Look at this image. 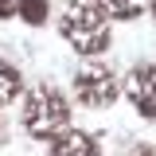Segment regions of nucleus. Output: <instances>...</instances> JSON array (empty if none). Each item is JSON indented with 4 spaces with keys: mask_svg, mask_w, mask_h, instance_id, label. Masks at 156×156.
<instances>
[{
    "mask_svg": "<svg viewBox=\"0 0 156 156\" xmlns=\"http://www.w3.org/2000/svg\"><path fill=\"white\" fill-rule=\"evenodd\" d=\"M58 31L82 55H101L109 47V23H105V12L98 4H82V0L66 4V12L58 20Z\"/></svg>",
    "mask_w": 156,
    "mask_h": 156,
    "instance_id": "f257e3e1",
    "label": "nucleus"
},
{
    "mask_svg": "<svg viewBox=\"0 0 156 156\" xmlns=\"http://www.w3.org/2000/svg\"><path fill=\"white\" fill-rule=\"evenodd\" d=\"M66 121H70V109H66V98L51 90V86H39L27 94L23 101V129L31 136H55L66 129Z\"/></svg>",
    "mask_w": 156,
    "mask_h": 156,
    "instance_id": "f03ea898",
    "label": "nucleus"
},
{
    "mask_svg": "<svg viewBox=\"0 0 156 156\" xmlns=\"http://www.w3.org/2000/svg\"><path fill=\"white\" fill-rule=\"evenodd\" d=\"M74 94L82 105H90V109H101V105H109L117 98V82L113 74L105 70V66H98V62H90V66H82L74 74Z\"/></svg>",
    "mask_w": 156,
    "mask_h": 156,
    "instance_id": "7ed1b4c3",
    "label": "nucleus"
},
{
    "mask_svg": "<svg viewBox=\"0 0 156 156\" xmlns=\"http://www.w3.org/2000/svg\"><path fill=\"white\" fill-rule=\"evenodd\" d=\"M129 98L144 117H156V66H136L129 74Z\"/></svg>",
    "mask_w": 156,
    "mask_h": 156,
    "instance_id": "20e7f679",
    "label": "nucleus"
},
{
    "mask_svg": "<svg viewBox=\"0 0 156 156\" xmlns=\"http://www.w3.org/2000/svg\"><path fill=\"white\" fill-rule=\"evenodd\" d=\"M51 156H98V144H94L86 133H78V129H66V133L55 140Z\"/></svg>",
    "mask_w": 156,
    "mask_h": 156,
    "instance_id": "39448f33",
    "label": "nucleus"
},
{
    "mask_svg": "<svg viewBox=\"0 0 156 156\" xmlns=\"http://www.w3.org/2000/svg\"><path fill=\"white\" fill-rule=\"evenodd\" d=\"M98 8H101L105 16H117V20H129V16H136V12L144 8V0H98Z\"/></svg>",
    "mask_w": 156,
    "mask_h": 156,
    "instance_id": "423d86ee",
    "label": "nucleus"
},
{
    "mask_svg": "<svg viewBox=\"0 0 156 156\" xmlns=\"http://www.w3.org/2000/svg\"><path fill=\"white\" fill-rule=\"evenodd\" d=\"M16 94H20V74L8 62H0V105H8Z\"/></svg>",
    "mask_w": 156,
    "mask_h": 156,
    "instance_id": "0eeeda50",
    "label": "nucleus"
},
{
    "mask_svg": "<svg viewBox=\"0 0 156 156\" xmlns=\"http://www.w3.org/2000/svg\"><path fill=\"white\" fill-rule=\"evenodd\" d=\"M20 16L27 23H43L47 20V0H20Z\"/></svg>",
    "mask_w": 156,
    "mask_h": 156,
    "instance_id": "6e6552de",
    "label": "nucleus"
},
{
    "mask_svg": "<svg viewBox=\"0 0 156 156\" xmlns=\"http://www.w3.org/2000/svg\"><path fill=\"white\" fill-rule=\"evenodd\" d=\"M16 8H20V0H0V16H16Z\"/></svg>",
    "mask_w": 156,
    "mask_h": 156,
    "instance_id": "1a4fd4ad",
    "label": "nucleus"
}]
</instances>
